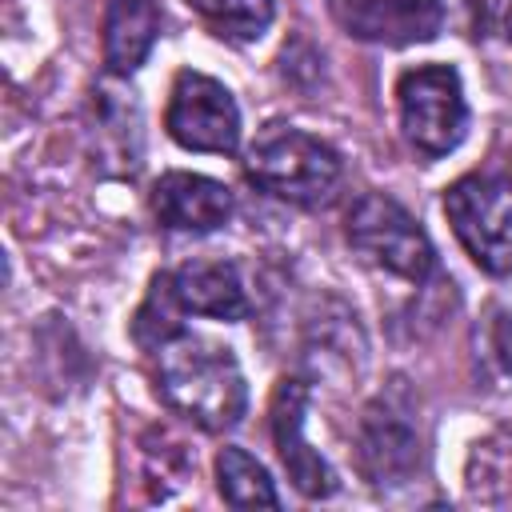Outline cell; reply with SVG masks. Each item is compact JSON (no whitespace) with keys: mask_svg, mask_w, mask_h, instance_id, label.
<instances>
[{"mask_svg":"<svg viewBox=\"0 0 512 512\" xmlns=\"http://www.w3.org/2000/svg\"><path fill=\"white\" fill-rule=\"evenodd\" d=\"M156 384L172 412L200 424L204 432H224L240 424L248 408V384L240 360L228 344L196 332H176L156 348Z\"/></svg>","mask_w":512,"mask_h":512,"instance_id":"6da1fadb","label":"cell"},{"mask_svg":"<svg viewBox=\"0 0 512 512\" xmlns=\"http://www.w3.org/2000/svg\"><path fill=\"white\" fill-rule=\"evenodd\" d=\"M244 172L256 188L276 200L312 208L324 204L340 184V156L320 136H308L292 124H272L248 148Z\"/></svg>","mask_w":512,"mask_h":512,"instance_id":"7a4b0ae2","label":"cell"},{"mask_svg":"<svg viewBox=\"0 0 512 512\" xmlns=\"http://www.w3.org/2000/svg\"><path fill=\"white\" fill-rule=\"evenodd\" d=\"M396 108H400L404 140L428 160L448 156L468 132L464 84L448 64H416L400 72Z\"/></svg>","mask_w":512,"mask_h":512,"instance_id":"3957f363","label":"cell"},{"mask_svg":"<svg viewBox=\"0 0 512 512\" xmlns=\"http://www.w3.org/2000/svg\"><path fill=\"white\" fill-rule=\"evenodd\" d=\"M348 244L360 252L364 264L408 280V284H424L436 268V252L428 232L384 192H368L352 204L348 212Z\"/></svg>","mask_w":512,"mask_h":512,"instance_id":"277c9868","label":"cell"},{"mask_svg":"<svg viewBox=\"0 0 512 512\" xmlns=\"http://www.w3.org/2000/svg\"><path fill=\"white\" fill-rule=\"evenodd\" d=\"M444 216L488 276H512V192L492 176H460L444 188Z\"/></svg>","mask_w":512,"mask_h":512,"instance_id":"5b68a950","label":"cell"},{"mask_svg":"<svg viewBox=\"0 0 512 512\" xmlns=\"http://www.w3.org/2000/svg\"><path fill=\"white\" fill-rule=\"evenodd\" d=\"M164 128L188 152L228 156L240 144V108L220 80L204 72H180L168 96Z\"/></svg>","mask_w":512,"mask_h":512,"instance_id":"8992f818","label":"cell"},{"mask_svg":"<svg viewBox=\"0 0 512 512\" xmlns=\"http://www.w3.org/2000/svg\"><path fill=\"white\" fill-rule=\"evenodd\" d=\"M356 460L364 480L380 492L412 484L420 472V428L412 408L396 396H376L356 428Z\"/></svg>","mask_w":512,"mask_h":512,"instance_id":"52a82bcc","label":"cell"},{"mask_svg":"<svg viewBox=\"0 0 512 512\" xmlns=\"http://www.w3.org/2000/svg\"><path fill=\"white\" fill-rule=\"evenodd\" d=\"M328 8L348 36L388 48L424 44L444 24L440 0H328Z\"/></svg>","mask_w":512,"mask_h":512,"instance_id":"ba28073f","label":"cell"},{"mask_svg":"<svg viewBox=\"0 0 512 512\" xmlns=\"http://www.w3.org/2000/svg\"><path fill=\"white\" fill-rule=\"evenodd\" d=\"M304 412H308V384L296 380V376H284L272 392V440L280 448L288 480L304 496H332L336 492V472L304 440Z\"/></svg>","mask_w":512,"mask_h":512,"instance_id":"9c48e42d","label":"cell"},{"mask_svg":"<svg viewBox=\"0 0 512 512\" xmlns=\"http://www.w3.org/2000/svg\"><path fill=\"white\" fill-rule=\"evenodd\" d=\"M152 216L172 232H212L232 220V188L200 172H164L152 184Z\"/></svg>","mask_w":512,"mask_h":512,"instance_id":"30bf717a","label":"cell"},{"mask_svg":"<svg viewBox=\"0 0 512 512\" xmlns=\"http://www.w3.org/2000/svg\"><path fill=\"white\" fill-rule=\"evenodd\" d=\"M176 296L188 312L212 316V320H244L248 316V292L228 260H188L172 272Z\"/></svg>","mask_w":512,"mask_h":512,"instance_id":"8fae6325","label":"cell"},{"mask_svg":"<svg viewBox=\"0 0 512 512\" xmlns=\"http://www.w3.org/2000/svg\"><path fill=\"white\" fill-rule=\"evenodd\" d=\"M160 36L156 0H112L104 20V64L112 76H132Z\"/></svg>","mask_w":512,"mask_h":512,"instance_id":"7c38bea8","label":"cell"},{"mask_svg":"<svg viewBox=\"0 0 512 512\" xmlns=\"http://www.w3.org/2000/svg\"><path fill=\"white\" fill-rule=\"evenodd\" d=\"M216 488L232 508H280V496L264 464L232 444L216 452Z\"/></svg>","mask_w":512,"mask_h":512,"instance_id":"4fadbf2b","label":"cell"},{"mask_svg":"<svg viewBox=\"0 0 512 512\" xmlns=\"http://www.w3.org/2000/svg\"><path fill=\"white\" fill-rule=\"evenodd\" d=\"M188 8L224 40H260L272 24V0H188Z\"/></svg>","mask_w":512,"mask_h":512,"instance_id":"5bb4252c","label":"cell"},{"mask_svg":"<svg viewBox=\"0 0 512 512\" xmlns=\"http://www.w3.org/2000/svg\"><path fill=\"white\" fill-rule=\"evenodd\" d=\"M184 312H188V308H184L180 296H176L172 272H160V276L152 280V288H148L140 312H136L132 332H136V340H140L144 348H160L164 340H172L176 332H184V328H180V316H184Z\"/></svg>","mask_w":512,"mask_h":512,"instance_id":"9a60e30c","label":"cell"},{"mask_svg":"<svg viewBox=\"0 0 512 512\" xmlns=\"http://www.w3.org/2000/svg\"><path fill=\"white\" fill-rule=\"evenodd\" d=\"M484 348H488V360L500 372H512V316L508 312L492 308L488 328H484Z\"/></svg>","mask_w":512,"mask_h":512,"instance_id":"2e32d148","label":"cell"}]
</instances>
